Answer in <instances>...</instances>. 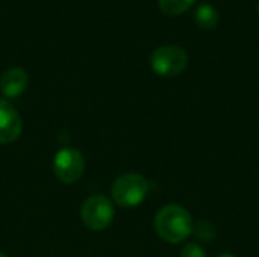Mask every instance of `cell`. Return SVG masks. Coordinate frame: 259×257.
<instances>
[{
    "instance_id": "cell-9",
    "label": "cell",
    "mask_w": 259,
    "mask_h": 257,
    "mask_svg": "<svg viewBox=\"0 0 259 257\" xmlns=\"http://www.w3.org/2000/svg\"><path fill=\"white\" fill-rule=\"evenodd\" d=\"M193 235L200 242H211L217 236V227L208 220H200L199 223L193 224Z\"/></svg>"
},
{
    "instance_id": "cell-11",
    "label": "cell",
    "mask_w": 259,
    "mask_h": 257,
    "mask_svg": "<svg viewBox=\"0 0 259 257\" xmlns=\"http://www.w3.org/2000/svg\"><path fill=\"white\" fill-rule=\"evenodd\" d=\"M181 257H206V251L203 250V247L193 242V244H187L182 248Z\"/></svg>"
},
{
    "instance_id": "cell-6",
    "label": "cell",
    "mask_w": 259,
    "mask_h": 257,
    "mask_svg": "<svg viewBox=\"0 0 259 257\" xmlns=\"http://www.w3.org/2000/svg\"><path fill=\"white\" fill-rule=\"evenodd\" d=\"M23 132V121L15 108L0 98V144H9L18 139Z\"/></svg>"
},
{
    "instance_id": "cell-5",
    "label": "cell",
    "mask_w": 259,
    "mask_h": 257,
    "mask_svg": "<svg viewBox=\"0 0 259 257\" xmlns=\"http://www.w3.org/2000/svg\"><path fill=\"white\" fill-rule=\"evenodd\" d=\"M85 170V159L82 153L76 148H62L56 153L53 161V171L65 185L76 183Z\"/></svg>"
},
{
    "instance_id": "cell-10",
    "label": "cell",
    "mask_w": 259,
    "mask_h": 257,
    "mask_svg": "<svg viewBox=\"0 0 259 257\" xmlns=\"http://www.w3.org/2000/svg\"><path fill=\"white\" fill-rule=\"evenodd\" d=\"M196 0H158V5L162 12L168 15H179L188 11Z\"/></svg>"
},
{
    "instance_id": "cell-14",
    "label": "cell",
    "mask_w": 259,
    "mask_h": 257,
    "mask_svg": "<svg viewBox=\"0 0 259 257\" xmlns=\"http://www.w3.org/2000/svg\"><path fill=\"white\" fill-rule=\"evenodd\" d=\"M258 15H259V3H258Z\"/></svg>"
},
{
    "instance_id": "cell-2",
    "label": "cell",
    "mask_w": 259,
    "mask_h": 257,
    "mask_svg": "<svg viewBox=\"0 0 259 257\" xmlns=\"http://www.w3.org/2000/svg\"><path fill=\"white\" fill-rule=\"evenodd\" d=\"M111 194L118 206L135 208L146 200L149 194V182L141 174L126 173L114 180Z\"/></svg>"
},
{
    "instance_id": "cell-13",
    "label": "cell",
    "mask_w": 259,
    "mask_h": 257,
    "mask_svg": "<svg viewBox=\"0 0 259 257\" xmlns=\"http://www.w3.org/2000/svg\"><path fill=\"white\" fill-rule=\"evenodd\" d=\"M0 257H8L6 254H3V253H0Z\"/></svg>"
},
{
    "instance_id": "cell-7",
    "label": "cell",
    "mask_w": 259,
    "mask_h": 257,
    "mask_svg": "<svg viewBox=\"0 0 259 257\" xmlns=\"http://www.w3.org/2000/svg\"><path fill=\"white\" fill-rule=\"evenodd\" d=\"M27 83H29L27 73L20 67H11L0 77V91L5 97L14 98L18 97L21 92H24Z\"/></svg>"
},
{
    "instance_id": "cell-3",
    "label": "cell",
    "mask_w": 259,
    "mask_h": 257,
    "mask_svg": "<svg viewBox=\"0 0 259 257\" xmlns=\"http://www.w3.org/2000/svg\"><path fill=\"white\" fill-rule=\"evenodd\" d=\"M188 61V53L178 45H162L150 55L152 70L162 77H175L181 74L187 68Z\"/></svg>"
},
{
    "instance_id": "cell-1",
    "label": "cell",
    "mask_w": 259,
    "mask_h": 257,
    "mask_svg": "<svg viewBox=\"0 0 259 257\" xmlns=\"http://www.w3.org/2000/svg\"><path fill=\"white\" fill-rule=\"evenodd\" d=\"M155 230L168 244H181L193 233L191 214L181 204L164 206L155 217Z\"/></svg>"
},
{
    "instance_id": "cell-8",
    "label": "cell",
    "mask_w": 259,
    "mask_h": 257,
    "mask_svg": "<svg viewBox=\"0 0 259 257\" xmlns=\"http://www.w3.org/2000/svg\"><path fill=\"white\" fill-rule=\"evenodd\" d=\"M194 20H196V24L200 29L211 30V29H214L219 24L220 15L215 11V8H212L208 3H203V5L197 6V9L194 12Z\"/></svg>"
},
{
    "instance_id": "cell-4",
    "label": "cell",
    "mask_w": 259,
    "mask_h": 257,
    "mask_svg": "<svg viewBox=\"0 0 259 257\" xmlns=\"http://www.w3.org/2000/svg\"><path fill=\"white\" fill-rule=\"evenodd\" d=\"M114 204L106 195H91L82 204L80 220L90 230H105L114 220Z\"/></svg>"
},
{
    "instance_id": "cell-12",
    "label": "cell",
    "mask_w": 259,
    "mask_h": 257,
    "mask_svg": "<svg viewBox=\"0 0 259 257\" xmlns=\"http://www.w3.org/2000/svg\"><path fill=\"white\" fill-rule=\"evenodd\" d=\"M217 257H235L234 254H231V253H223V254H219Z\"/></svg>"
}]
</instances>
